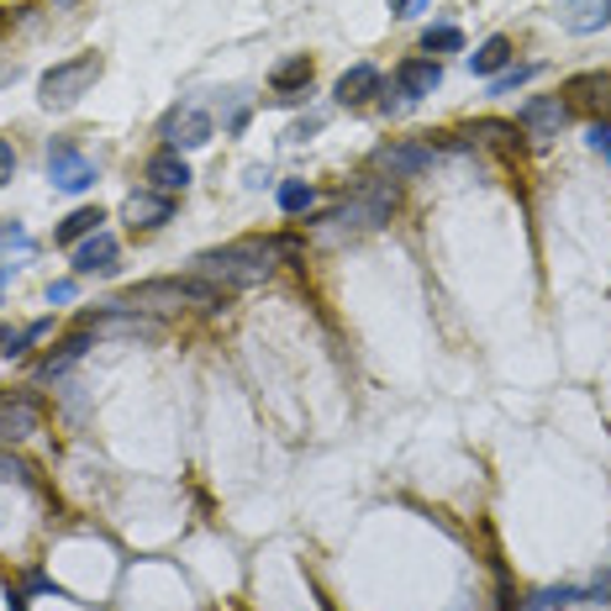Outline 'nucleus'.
Instances as JSON below:
<instances>
[{
	"label": "nucleus",
	"instance_id": "1",
	"mask_svg": "<svg viewBox=\"0 0 611 611\" xmlns=\"http://www.w3.org/2000/svg\"><path fill=\"white\" fill-rule=\"evenodd\" d=\"M296 253H301L296 238H238V243H222V248L196 253L190 274L211 280V286L227 296V290L264 286L269 274H274V264H280V259H296Z\"/></svg>",
	"mask_w": 611,
	"mask_h": 611
},
{
	"label": "nucleus",
	"instance_id": "2",
	"mask_svg": "<svg viewBox=\"0 0 611 611\" xmlns=\"http://www.w3.org/2000/svg\"><path fill=\"white\" fill-rule=\"evenodd\" d=\"M390 211H395V184H390V180H364L343 206H332L317 227H322L327 243H343V238H359V232L385 227Z\"/></svg>",
	"mask_w": 611,
	"mask_h": 611
},
{
	"label": "nucleus",
	"instance_id": "3",
	"mask_svg": "<svg viewBox=\"0 0 611 611\" xmlns=\"http://www.w3.org/2000/svg\"><path fill=\"white\" fill-rule=\"evenodd\" d=\"M117 311H143V317H169V311H184V306H222V290L201 280V274H190V280H143V286L122 290Z\"/></svg>",
	"mask_w": 611,
	"mask_h": 611
},
{
	"label": "nucleus",
	"instance_id": "4",
	"mask_svg": "<svg viewBox=\"0 0 611 611\" xmlns=\"http://www.w3.org/2000/svg\"><path fill=\"white\" fill-rule=\"evenodd\" d=\"M106 74V59L101 53H74V59L53 63L48 74L38 80V101L48 106V111H69V106H80L90 90H96V80Z\"/></svg>",
	"mask_w": 611,
	"mask_h": 611
},
{
	"label": "nucleus",
	"instance_id": "5",
	"mask_svg": "<svg viewBox=\"0 0 611 611\" xmlns=\"http://www.w3.org/2000/svg\"><path fill=\"white\" fill-rule=\"evenodd\" d=\"M96 180H101V174H96V163L80 153V143H69V138H53V143H48V184H53V190L80 196V190H90Z\"/></svg>",
	"mask_w": 611,
	"mask_h": 611
},
{
	"label": "nucleus",
	"instance_id": "6",
	"mask_svg": "<svg viewBox=\"0 0 611 611\" xmlns=\"http://www.w3.org/2000/svg\"><path fill=\"white\" fill-rule=\"evenodd\" d=\"M32 432H42V401L32 390H0V443L11 449Z\"/></svg>",
	"mask_w": 611,
	"mask_h": 611
},
{
	"label": "nucleus",
	"instance_id": "7",
	"mask_svg": "<svg viewBox=\"0 0 611 611\" xmlns=\"http://www.w3.org/2000/svg\"><path fill=\"white\" fill-rule=\"evenodd\" d=\"M564 122H570V101H564V96H532V101H522V111H517V127H522V138H532V143L559 138Z\"/></svg>",
	"mask_w": 611,
	"mask_h": 611
},
{
	"label": "nucleus",
	"instance_id": "8",
	"mask_svg": "<svg viewBox=\"0 0 611 611\" xmlns=\"http://www.w3.org/2000/svg\"><path fill=\"white\" fill-rule=\"evenodd\" d=\"M432 153H438V148L417 143V138H407V143H385V148H374V169H385L390 180H417L422 169H432Z\"/></svg>",
	"mask_w": 611,
	"mask_h": 611
},
{
	"label": "nucleus",
	"instance_id": "9",
	"mask_svg": "<svg viewBox=\"0 0 611 611\" xmlns=\"http://www.w3.org/2000/svg\"><path fill=\"white\" fill-rule=\"evenodd\" d=\"M564 101H570V111H585V117H595V122H611V74H574L570 84H564Z\"/></svg>",
	"mask_w": 611,
	"mask_h": 611
},
{
	"label": "nucleus",
	"instance_id": "10",
	"mask_svg": "<svg viewBox=\"0 0 611 611\" xmlns=\"http://www.w3.org/2000/svg\"><path fill=\"white\" fill-rule=\"evenodd\" d=\"M211 132H217V122L206 117L201 106H174V111L163 117V138H169V148H206L211 143Z\"/></svg>",
	"mask_w": 611,
	"mask_h": 611
},
{
	"label": "nucleus",
	"instance_id": "11",
	"mask_svg": "<svg viewBox=\"0 0 611 611\" xmlns=\"http://www.w3.org/2000/svg\"><path fill=\"white\" fill-rule=\"evenodd\" d=\"M143 180H148V190H159V196H184V190H190V163L180 159V148H159V153L143 163Z\"/></svg>",
	"mask_w": 611,
	"mask_h": 611
},
{
	"label": "nucleus",
	"instance_id": "12",
	"mask_svg": "<svg viewBox=\"0 0 611 611\" xmlns=\"http://www.w3.org/2000/svg\"><path fill=\"white\" fill-rule=\"evenodd\" d=\"M443 84V63L432 59H407V63H395V96L401 101H422V96H432Z\"/></svg>",
	"mask_w": 611,
	"mask_h": 611
},
{
	"label": "nucleus",
	"instance_id": "13",
	"mask_svg": "<svg viewBox=\"0 0 611 611\" xmlns=\"http://www.w3.org/2000/svg\"><path fill=\"white\" fill-rule=\"evenodd\" d=\"M122 217L132 227H143V232H153V227H163L174 217V196H159V190H148L143 184V190H132L122 201Z\"/></svg>",
	"mask_w": 611,
	"mask_h": 611
},
{
	"label": "nucleus",
	"instance_id": "14",
	"mask_svg": "<svg viewBox=\"0 0 611 611\" xmlns=\"http://www.w3.org/2000/svg\"><path fill=\"white\" fill-rule=\"evenodd\" d=\"M117 259H122V243L101 227L96 238H84L74 248V274H117Z\"/></svg>",
	"mask_w": 611,
	"mask_h": 611
},
{
	"label": "nucleus",
	"instance_id": "15",
	"mask_svg": "<svg viewBox=\"0 0 611 611\" xmlns=\"http://www.w3.org/2000/svg\"><path fill=\"white\" fill-rule=\"evenodd\" d=\"M559 21L574 38H591V32L611 27V0H559Z\"/></svg>",
	"mask_w": 611,
	"mask_h": 611
},
{
	"label": "nucleus",
	"instance_id": "16",
	"mask_svg": "<svg viewBox=\"0 0 611 611\" xmlns=\"http://www.w3.org/2000/svg\"><path fill=\"white\" fill-rule=\"evenodd\" d=\"M90 343H96V327H80V332H69V338H63V343L38 364V374H42V380H59V374H69V369H74L84 353H90Z\"/></svg>",
	"mask_w": 611,
	"mask_h": 611
},
{
	"label": "nucleus",
	"instance_id": "17",
	"mask_svg": "<svg viewBox=\"0 0 611 611\" xmlns=\"http://www.w3.org/2000/svg\"><path fill=\"white\" fill-rule=\"evenodd\" d=\"M369 96H380V69L374 63H353V69H343V80H338V90H332V101L338 106H369Z\"/></svg>",
	"mask_w": 611,
	"mask_h": 611
},
{
	"label": "nucleus",
	"instance_id": "18",
	"mask_svg": "<svg viewBox=\"0 0 611 611\" xmlns=\"http://www.w3.org/2000/svg\"><path fill=\"white\" fill-rule=\"evenodd\" d=\"M269 84L280 90V106H296L311 90V59L306 53H296V59L286 63H274V74H269Z\"/></svg>",
	"mask_w": 611,
	"mask_h": 611
},
{
	"label": "nucleus",
	"instance_id": "19",
	"mask_svg": "<svg viewBox=\"0 0 611 611\" xmlns=\"http://www.w3.org/2000/svg\"><path fill=\"white\" fill-rule=\"evenodd\" d=\"M101 222H106L101 206H80V211H69V217L59 222L53 243H59V248H80L84 238H96V232H101Z\"/></svg>",
	"mask_w": 611,
	"mask_h": 611
},
{
	"label": "nucleus",
	"instance_id": "20",
	"mask_svg": "<svg viewBox=\"0 0 611 611\" xmlns=\"http://www.w3.org/2000/svg\"><path fill=\"white\" fill-rule=\"evenodd\" d=\"M511 59H517V53H511V38H501V32H495V38H485L474 53H469V69H474V74H485V80H495V74H501Z\"/></svg>",
	"mask_w": 611,
	"mask_h": 611
},
{
	"label": "nucleus",
	"instance_id": "21",
	"mask_svg": "<svg viewBox=\"0 0 611 611\" xmlns=\"http://www.w3.org/2000/svg\"><path fill=\"white\" fill-rule=\"evenodd\" d=\"M32 232H27V227L21 222H0V286H6V280H11V264H6V259H11V253H32Z\"/></svg>",
	"mask_w": 611,
	"mask_h": 611
},
{
	"label": "nucleus",
	"instance_id": "22",
	"mask_svg": "<svg viewBox=\"0 0 611 611\" xmlns=\"http://www.w3.org/2000/svg\"><path fill=\"white\" fill-rule=\"evenodd\" d=\"M464 138H485V143H495V148H507V153H517L522 148V127L517 122H474L464 132Z\"/></svg>",
	"mask_w": 611,
	"mask_h": 611
},
{
	"label": "nucleus",
	"instance_id": "23",
	"mask_svg": "<svg viewBox=\"0 0 611 611\" xmlns=\"http://www.w3.org/2000/svg\"><path fill=\"white\" fill-rule=\"evenodd\" d=\"M543 74V63H517V69H501L495 80H490V96H511L517 84H528V80H538Z\"/></svg>",
	"mask_w": 611,
	"mask_h": 611
},
{
	"label": "nucleus",
	"instance_id": "24",
	"mask_svg": "<svg viewBox=\"0 0 611 611\" xmlns=\"http://www.w3.org/2000/svg\"><path fill=\"white\" fill-rule=\"evenodd\" d=\"M311 201H317V190H311L306 180H286V184H280V211H290V217L311 211Z\"/></svg>",
	"mask_w": 611,
	"mask_h": 611
},
{
	"label": "nucleus",
	"instance_id": "25",
	"mask_svg": "<svg viewBox=\"0 0 611 611\" xmlns=\"http://www.w3.org/2000/svg\"><path fill=\"white\" fill-rule=\"evenodd\" d=\"M464 48V32L459 27H428L422 32V53H459Z\"/></svg>",
	"mask_w": 611,
	"mask_h": 611
},
{
	"label": "nucleus",
	"instance_id": "26",
	"mask_svg": "<svg viewBox=\"0 0 611 611\" xmlns=\"http://www.w3.org/2000/svg\"><path fill=\"white\" fill-rule=\"evenodd\" d=\"M585 143L601 153V159L611 163V122H591V132H585Z\"/></svg>",
	"mask_w": 611,
	"mask_h": 611
},
{
	"label": "nucleus",
	"instance_id": "27",
	"mask_svg": "<svg viewBox=\"0 0 611 611\" xmlns=\"http://www.w3.org/2000/svg\"><path fill=\"white\" fill-rule=\"evenodd\" d=\"M17 180V148H11V138H0V190Z\"/></svg>",
	"mask_w": 611,
	"mask_h": 611
},
{
	"label": "nucleus",
	"instance_id": "28",
	"mask_svg": "<svg viewBox=\"0 0 611 611\" xmlns=\"http://www.w3.org/2000/svg\"><path fill=\"white\" fill-rule=\"evenodd\" d=\"M0 480H32V469L21 459H11V453H0Z\"/></svg>",
	"mask_w": 611,
	"mask_h": 611
},
{
	"label": "nucleus",
	"instance_id": "29",
	"mask_svg": "<svg viewBox=\"0 0 611 611\" xmlns=\"http://www.w3.org/2000/svg\"><path fill=\"white\" fill-rule=\"evenodd\" d=\"M428 0H390V17H422Z\"/></svg>",
	"mask_w": 611,
	"mask_h": 611
},
{
	"label": "nucleus",
	"instance_id": "30",
	"mask_svg": "<svg viewBox=\"0 0 611 611\" xmlns=\"http://www.w3.org/2000/svg\"><path fill=\"white\" fill-rule=\"evenodd\" d=\"M48 301H74V280H59V286H48Z\"/></svg>",
	"mask_w": 611,
	"mask_h": 611
},
{
	"label": "nucleus",
	"instance_id": "31",
	"mask_svg": "<svg viewBox=\"0 0 611 611\" xmlns=\"http://www.w3.org/2000/svg\"><path fill=\"white\" fill-rule=\"evenodd\" d=\"M317 127H322V117H306V122H296V132H290V138H296V143H306Z\"/></svg>",
	"mask_w": 611,
	"mask_h": 611
},
{
	"label": "nucleus",
	"instance_id": "32",
	"mask_svg": "<svg viewBox=\"0 0 611 611\" xmlns=\"http://www.w3.org/2000/svg\"><path fill=\"white\" fill-rule=\"evenodd\" d=\"M11 611H27V595H11Z\"/></svg>",
	"mask_w": 611,
	"mask_h": 611
}]
</instances>
